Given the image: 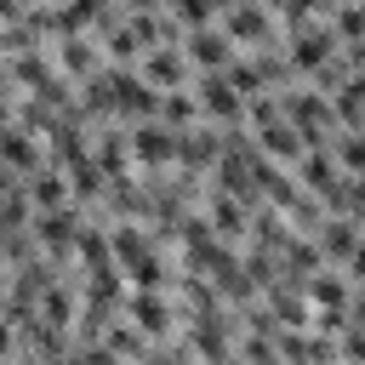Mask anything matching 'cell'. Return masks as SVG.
<instances>
[{"label": "cell", "mask_w": 365, "mask_h": 365, "mask_svg": "<svg viewBox=\"0 0 365 365\" xmlns=\"http://www.w3.org/2000/svg\"><path fill=\"white\" fill-rule=\"evenodd\" d=\"M222 29L234 34L240 51H257V46H268V40H285L274 0H240V6H228V11H222Z\"/></svg>", "instance_id": "cell-1"}, {"label": "cell", "mask_w": 365, "mask_h": 365, "mask_svg": "<svg viewBox=\"0 0 365 365\" xmlns=\"http://www.w3.org/2000/svg\"><path fill=\"white\" fill-rule=\"evenodd\" d=\"M125 314H131L154 342H171V336L188 325V314H182V302H177V291H131V297H125Z\"/></svg>", "instance_id": "cell-2"}, {"label": "cell", "mask_w": 365, "mask_h": 365, "mask_svg": "<svg viewBox=\"0 0 365 365\" xmlns=\"http://www.w3.org/2000/svg\"><path fill=\"white\" fill-rule=\"evenodd\" d=\"M336 51H342V34H336L331 23H308V29L285 34V57H291V68H297L302 80H308V74H319Z\"/></svg>", "instance_id": "cell-3"}, {"label": "cell", "mask_w": 365, "mask_h": 365, "mask_svg": "<svg viewBox=\"0 0 365 365\" xmlns=\"http://www.w3.org/2000/svg\"><path fill=\"white\" fill-rule=\"evenodd\" d=\"M182 51H188V63H194V74H228V63L240 57V46H234V34H228L222 23H205V29H188V40H182Z\"/></svg>", "instance_id": "cell-4"}, {"label": "cell", "mask_w": 365, "mask_h": 365, "mask_svg": "<svg viewBox=\"0 0 365 365\" xmlns=\"http://www.w3.org/2000/svg\"><path fill=\"white\" fill-rule=\"evenodd\" d=\"M177 143H182V131H177V125H165V120H131L137 171H160V165H177Z\"/></svg>", "instance_id": "cell-5"}, {"label": "cell", "mask_w": 365, "mask_h": 365, "mask_svg": "<svg viewBox=\"0 0 365 365\" xmlns=\"http://www.w3.org/2000/svg\"><path fill=\"white\" fill-rule=\"evenodd\" d=\"M0 148H6V171H11V177H34L40 165H51V148H46V137H40L34 125H23V120H6V137H0Z\"/></svg>", "instance_id": "cell-6"}, {"label": "cell", "mask_w": 365, "mask_h": 365, "mask_svg": "<svg viewBox=\"0 0 365 365\" xmlns=\"http://www.w3.org/2000/svg\"><path fill=\"white\" fill-rule=\"evenodd\" d=\"M194 91H200L205 120H217V125H245V97L234 91V80H228V74H200V80H194Z\"/></svg>", "instance_id": "cell-7"}, {"label": "cell", "mask_w": 365, "mask_h": 365, "mask_svg": "<svg viewBox=\"0 0 365 365\" xmlns=\"http://www.w3.org/2000/svg\"><path fill=\"white\" fill-rule=\"evenodd\" d=\"M251 211H257V205L234 200L228 188H205V217H211V228H217L228 245H245V240H251Z\"/></svg>", "instance_id": "cell-8"}, {"label": "cell", "mask_w": 365, "mask_h": 365, "mask_svg": "<svg viewBox=\"0 0 365 365\" xmlns=\"http://www.w3.org/2000/svg\"><path fill=\"white\" fill-rule=\"evenodd\" d=\"M91 148H97V165L108 171V182L114 177H137V148H131V125H97V137H91Z\"/></svg>", "instance_id": "cell-9"}, {"label": "cell", "mask_w": 365, "mask_h": 365, "mask_svg": "<svg viewBox=\"0 0 365 365\" xmlns=\"http://www.w3.org/2000/svg\"><path fill=\"white\" fill-rule=\"evenodd\" d=\"M137 68H143V74H148V86H160V91H182V86H194V80H188V74H194V63H188V51H182V46H154Z\"/></svg>", "instance_id": "cell-10"}, {"label": "cell", "mask_w": 365, "mask_h": 365, "mask_svg": "<svg viewBox=\"0 0 365 365\" xmlns=\"http://www.w3.org/2000/svg\"><path fill=\"white\" fill-rule=\"evenodd\" d=\"M29 182V200H34V211H63V205H74V177L51 160V165H40L34 177H23Z\"/></svg>", "instance_id": "cell-11"}, {"label": "cell", "mask_w": 365, "mask_h": 365, "mask_svg": "<svg viewBox=\"0 0 365 365\" xmlns=\"http://www.w3.org/2000/svg\"><path fill=\"white\" fill-rule=\"evenodd\" d=\"M314 240H319L325 262H336V268H342V262L365 245V222H354V217H336V211H331V217L319 222V234H314Z\"/></svg>", "instance_id": "cell-12"}, {"label": "cell", "mask_w": 365, "mask_h": 365, "mask_svg": "<svg viewBox=\"0 0 365 365\" xmlns=\"http://www.w3.org/2000/svg\"><path fill=\"white\" fill-rule=\"evenodd\" d=\"M257 148L268 154V160H279V165H297L302 154H308V143H302V131L279 114V120H268V125H257Z\"/></svg>", "instance_id": "cell-13"}, {"label": "cell", "mask_w": 365, "mask_h": 365, "mask_svg": "<svg viewBox=\"0 0 365 365\" xmlns=\"http://www.w3.org/2000/svg\"><path fill=\"white\" fill-rule=\"evenodd\" d=\"M291 171H297V182H302L308 194H319V200H325V194H331L342 177H348V171L336 165V154H331V148H308V154H302Z\"/></svg>", "instance_id": "cell-14"}, {"label": "cell", "mask_w": 365, "mask_h": 365, "mask_svg": "<svg viewBox=\"0 0 365 365\" xmlns=\"http://www.w3.org/2000/svg\"><path fill=\"white\" fill-rule=\"evenodd\" d=\"M348 297H354V279L336 274L331 262H325L319 274H308V302H314V308H348Z\"/></svg>", "instance_id": "cell-15"}, {"label": "cell", "mask_w": 365, "mask_h": 365, "mask_svg": "<svg viewBox=\"0 0 365 365\" xmlns=\"http://www.w3.org/2000/svg\"><path fill=\"white\" fill-rule=\"evenodd\" d=\"M160 120H165V125H177V131L200 125V120H205V108H200V91H194V86H182V91H165V97H160Z\"/></svg>", "instance_id": "cell-16"}, {"label": "cell", "mask_w": 365, "mask_h": 365, "mask_svg": "<svg viewBox=\"0 0 365 365\" xmlns=\"http://www.w3.org/2000/svg\"><path fill=\"white\" fill-rule=\"evenodd\" d=\"M228 80H234V91H240L245 103H251V97H262V91H274V86H268V74H262V63H257L251 51H240V57L228 63Z\"/></svg>", "instance_id": "cell-17"}, {"label": "cell", "mask_w": 365, "mask_h": 365, "mask_svg": "<svg viewBox=\"0 0 365 365\" xmlns=\"http://www.w3.org/2000/svg\"><path fill=\"white\" fill-rule=\"evenodd\" d=\"M331 103H336V120L342 125H365V74H348L331 91Z\"/></svg>", "instance_id": "cell-18"}, {"label": "cell", "mask_w": 365, "mask_h": 365, "mask_svg": "<svg viewBox=\"0 0 365 365\" xmlns=\"http://www.w3.org/2000/svg\"><path fill=\"white\" fill-rule=\"evenodd\" d=\"M331 154H336L342 171H365V125H342L331 137Z\"/></svg>", "instance_id": "cell-19"}, {"label": "cell", "mask_w": 365, "mask_h": 365, "mask_svg": "<svg viewBox=\"0 0 365 365\" xmlns=\"http://www.w3.org/2000/svg\"><path fill=\"white\" fill-rule=\"evenodd\" d=\"M165 11L182 23V29H205V23H217L222 11H217V0H165Z\"/></svg>", "instance_id": "cell-20"}, {"label": "cell", "mask_w": 365, "mask_h": 365, "mask_svg": "<svg viewBox=\"0 0 365 365\" xmlns=\"http://www.w3.org/2000/svg\"><path fill=\"white\" fill-rule=\"evenodd\" d=\"M331 29L342 34V46H348V40H365V6H359V0H336Z\"/></svg>", "instance_id": "cell-21"}, {"label": "cell", "mask_w": 365, "mask_h": 365, "mask_svg": "<svg viewBox=\"0 0 365 365\" xmlns=\"http://www.w3.org/2000/svg\"><path fill=\"white\" fill-rule=\"evenodd\" d=\"M342 365H365V325L342 331Z\"/></svg>", "instance_id": "cell-22"}, {"label": "cell", "mask_w": 365, "mask_h": 365, "mask_svg": "<svg viewBox=\"0 0 365 365\" xmlns=\"http://www.w3.org/2000/svg\"><path fill=\"white\" fill-rule=\"evenodd\" d=\"M342 274H348V279H354V285H365V245H359V251H354V257H348V262H342Z\"/></svg>", "instance_id": "cell-23"}, {"label": "cell", "mask_w": 365, "mask_h": 365, "mask_svg": "<svg viewBox=\"0 0 365 365\" xmlns=\"http://www.w3.org/2000/svg\"><path fill=\"white\" fill-rule=\"evenodd\" d=\"M217 365H245V359H240V354H228V359H217Z\"/></svg>", "instance_id": "cell-24"}, {"label": "cell", "mask_w": 365, "mask_h": 365, "mask_svg": "<svg viewBox=\"0 0 365 365\" xmlns=\"http://www.w3.org/2000/svg\"><path fill=\"white\" fill-rule=\"evenodd\" d=\"M354 177H365V171H354Z\"/></svg>", "instance_id": "cell-25"}]
</instances>
